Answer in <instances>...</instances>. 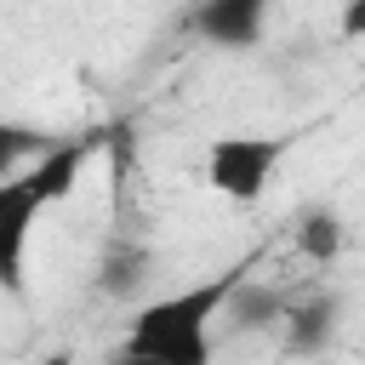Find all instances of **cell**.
<instances>
[{
    "instance_id": "8fae6325",
    "label": "cell",
    "mask_w": 365,
    "mask_h": 365,
    "mask_svg": "<svg viewBox=\"0 0 365 365\" xmlns=\"http://www.w3.org/2000/svg\"><path fill=\"white\" fill-rule=\"evenodd\" d=\"M108 365H160V359H143V354H125V348H120V354H114Z\"/></svg>"
},
{
    "instance_id": "ba28073f",
    "label": "cell",
    "mask_w": 365,
    "mask_h": 365,
    "mask_svg": "<svg viewBox=\"0 0 365 365\" xmlns=\"http://www.w3.org/2000/svg\"><path fill=\"white\" fill-rule=\"evenodd\" d=\"M29 148H40V137H34L29 125H11V120H0V177H11V171H17V160H23Z\"/></svg>"
},
{
    "instance_id": "8992f818",
    "label": "cell",
    "mask_w": 365,
    "mask_h": 365,
    "mask_svg": "<svg viewBox=\"0 0 365 365\" xmlns=\"http://www.w3.org/2000/svg\"><path fill=\"white\" fill-rule=\"evenodd\" d=\"M297 245H302V257L331 262V257L342 251V222H336L331 211H308V217L297 222Z\"/></svg>"
},
{
    "instance_id": "9c48e42d",
    "label": "cell",
    "mask_w": 365,
    "mask_h": 365,
    "mask_svg": "<svg viewBox=\"0 0 365 365\" xmlns=\"http://www.w3.org/2000/svg\"><path fill=\"white\" fill-rule=\"evenodd\" d=\"M342 40H365V0H342V23H336Z\"/></svg>"
},
{
    "instance_id": "277c9868",
    "label": "cell",
    "mask_w": 365,
    "mask_h": 365,
    "mask_svg": "<svg viewBox=\"0 0 365 365\" xmlns=\"http://www.w3.org/2000/svg\"><path fill=\"white\" fill-rule=\"evenodd\" d=\"M268 23V0H200L194 6V34L222 46V51H245L262 40Z\"/></svg>"
},
{
    "instance_id": "6da1fadb",
    "label": "cell",
    "mask_w": 365,
    "mask_h": 365,
    "mask_svg": "<svg viewBox=\"0 0 365 365\" xmlns=\"http://www.w3.org/2000/svg\"><path fill=\"white\" fill-rule=\"evenodd\" d=\"M245 285V268L211 274L200 285H182L171 297H154L125 325V354L160 359V365H211V325Z\"/></svg>"
},
{
    "instance_id": "7a4b0ae2",
    "label": "cell",
    "mask_w": 365,
    "mask_h": 365,
    "mask_svg": "<svg viewBox=\"0 0 365 365\" xmlns=\"http://www.w3.org/2000/svg\"><path fill=\"white\" fill-rule=\"evenodd\" d=\"M86 154H91L86 137L80 143H51L29 171L0 177V291L6 297L29 291V234H34V217L74 194Z\"/></svg>"
},
{
    "instance_id": "30bf717a",
    "label": "cell",
    "mask_w": 365,
    "mask_h": 365,
    "mask_svg": "<svg viewBox=\"0 0 365 365\" xmlns=\"http://www.w3.org/2000/svg\"><path fill=\"white\" fill-rule=\"evenodd\" d=\"M34 365H74V354H68V348H51V354H46V359H34Z\"/></svg>"
},
{
    "instance_id": "52a82bcc",
    "label": "cell",
    "mask_w": 365,
    "mask_h": 365,
    "mask_svg": "<svg viewBox=\"0 0 365 365\" xmlns=\"http://www.w3.org/2000/svg\"><path fill=\"white\" fill-rule=\"evenodd\" d=\"M234 325H268V319H285V302L274 291H257V285H240L234 302H228Z\"/></svg>"
},
{
    "instance_id": "5b68a950",
    "label": "cell",
    "mask_w": 365,
    "mask_h": 365,
    "mask_svg": "<svg viewBox=\"0 0 365 365\" xmlns=\"http://www.w3.org/2000/svg\"><path fill=\"white\" fill-rule=\"evenodd\" d=\"M336 336V297H308L285 308V348L291 354H319Z\"/></svg>"
},
{
    "instance_id": "3957f363",
    "label": "cell",
    "mask_w": 365,
    "mask_h": 365,
    "mask_svg": "<svg viewBox=\"0 0 365 365\" xmlns=\"http://www.w3.org/2000/svg\"><path fill=\"white\" fill-rule=\"evenodd\" d=\"M285 160V137H257V131H234V137H217L211 154H205V182L240 205H251L274 171Z\"/></svg>"
}]
</instances>
